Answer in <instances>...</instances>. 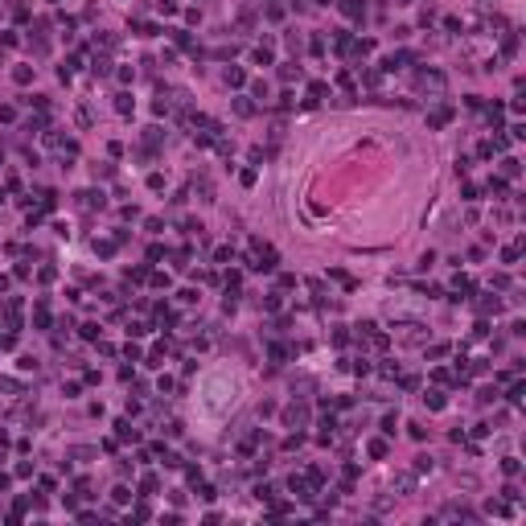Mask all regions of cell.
<instances>
[{
    "label": "cell",
    "mask_w": 526,
    "mask_h": 526,
    "mask_svg": "<svg viewBox=\"0 0 526 526\" xmlns=\"http://www.w3.org/2000/svg\"><path fill=\"white\" fill-rule=\"evenodd\" d=\"M279 78H300V66H296V62H288V66H279Z\"/></svg>",
    "instance_id": "obj_22"
},
{
    "label": "cell",
    "mask_w": 526,
    "mask_h": 526,
    "mask_svg": "<svg viewBox=\"0 0 526 526\" xmlns=\"http://www.w3.org/2000/svg\"><path fill=\"white\" fill-rule=\"evenodd\" d=\"M518 50V37H514V33H506V37H501V54H514Z\"/></svg>",
    "instance_id": "obj_20"
},
{
    "label": "cell",
    "mask_w": 526,
    "mask_h": 526,
    "mask_svg": "<svg viewBox=\"0 0 526 526\" xmlns=\"http://www.w3.org/2000/svg\"><path fill=\"white\" fill-rule=\"evenodd\" d=\"M395 485H399V489H403V494H411V485H415V477H411V473H403V477H399V481H395Z\"/></svg>",
    "instance_id": "obj_25"
},
{
    "label": "cell",
    "mask_w": 526,
    "mask_h": 526,
    "mask_svg": "<svg viewBox=\"0 0 526 526\" xmlns=\"http://www.w3.org/2000/svg\"><path fill=\"white\" fill-rule=\"evenodd\" d=\"M148 279H153V288H169V276L165 272H148Z\"/></svg>",
    "instance_id": "obj_24"
},
{
    "label": "cell",
    "mask_w": 526,
    "mask_h": 526,
    "mask_svg": "<svg viewBox=\"0 0 526 526\" xmlns=\"http://www.w3.org/2000/svg\"><path fill=\"white\" fill-rule=\"evenodd\" d=\"M448 120H452V107H448V103H440V107H432V115H428V124H432V127H444Z\"/></svg>",
    "instance_id": "obj_3"
},
{
    "label": "cell",
    "mask_w": 526,
    "mask_h": 526,
    "mask_svg": "<svg viewBox=\"0 0 526 526\" xmlns=\"http://www.w3.org/2000/svg\"><path fill=\"white\" fill-rule=\"evenodd\" d=\"M13 78H17V83H21V87H25V83H29V78H33V70H29V66H17V70H13Z\"/></svg>",
    "instance_id": "obj_21"
},
{
    "label": "cell",
    "mask_w": 526,
    "mask_h": 526,
    "mask_svg": "<svg viewBox=\"0 0 526 526\" xmlns=\"http://www.w3.org/2000/svg\"><path fill=\"white\" fill-rule=\"evenodd\" d=\"M263 309L272 312V309H279V292H267V300H263Z\"/></svg>",
    "instance_id": "obj_29"
},
{
    "label": "cell",
    "mask_w": 526,
    "mask_h": 526,
    "mask_svg": "<svg viewBox=\"0 0 526 526\" xmlns=\"http://www.w3.org/2000/svg\"><path fill=\"white\" fill-rule=\"evenodd\" d=\"M485 115H489V124H494V127H497L501 120H506V107H497V103H494V107H489Z\"/></svg>",
    "instance_id": "obj_18"
},
{
    "label": "cell",
    "mask_w": 526,
    "mask_h": 526,
    "mask_svg": "<svg viewBox=\"0 0 526 526\" xmlns=\"http://www.w3.org/2000/svg\"><path fill=\"white\" fill-rule=\"evenodd\" d=\"M501 173H506V177H518V173H522V165H518V160H510V156H506V160H501Z\"/></svg>",
    "instance_id": "obj_16"
},
{
    "label": "cell",
    "mask_w": 526,
    "mask_h": 526,
    "mask_svg": "<svg viewBox=\"0 0 526 526\" xmlns=\"http://www.w3.org/2000/svg\"><path fill=\"white\" fill-rule=\"evenodd\" d=\"M477 312H481V317H489V312H494V317H497V312H501V300H497V296H485V300H477Z\"/></svg>",
    "instance_id": "obj_6"
},
{
    "label": "cell",
    "mask_w": 526,
    "mask_h": 526,
    "mask_svg": "<svg viewBox=\"0 0 526 526\" xmlns=\"http://www.w3.org/2000/svg\"><path fill=\"white\" fill-rule=\"evenodd\" d=\"M226 83H230V87H243V83H247V74H243L239 66H230V70H226Z\"/></svg>",
    "instance_id": "obj_12"
},
{
    "label": "cell",
    "mask_w": 526,
    "mask_h": 526,
    "mask_svg": "<svg viewBox=\"0 0 526 526\" xmlns=\"http://www.w3.org/2000/svg\"><path fill=\"white\" fill-rule=\"evenodd\" d=\"M477 156L489 160V156H494V144H489V140H485V144H477Z\"/></svg>",
    "instance_id": "obj_30"
},
{
    "label": "cell",
    "mask_w": 526,
    "mask_h": 526,
    "mask_svg": "<svg viewBox=\"0 0 526 526\" xmlns=\"http://www.w3.org/2000/svg\"><path fill=\"white\" fill-rule=\"evenodd\" d=\"M127 279H136V284H140V279H148V267H132V272H127Z\"/></svg>",
    "instance_id": "obj_32"
},
{
    "label": "cell",
    "mask_w": 526,
    "mask_h": 526,
    "mask_svg": "<svg viewBox=\"0 0 526 526\" xmlns=\"http://www.w3.org/2000/svg\"><path fill=\"white\" fill-rule=\"evenodd\" d=\"M78 210H103V193H95V189L78 193Z\"/></svg>",
    "instance_id": "obj_4"
},
{
    "label": "cell",
    "mask_w": 526,
    "mask_h": 526,
    "mask_svg": "<svg viewBox=\"0 0 526 526\" xmlns=\"http://www.w3.org/2000/svg\"><path fill=\"white\" fill-rule=\"evenodd\" d=\"M156 489H160V481H156L153 473H148V477H140V494H144V497H148V494H156Z\"/></svg>",
    "instance_id": "obj_9"
},
{
    "label": "cell",
    "mask_w": 526,
    "mask_h": 526,
    "mask_svg": "<svg viewBox=\"0 0 526 526\" xmlns=\"http://www.w3.org/2000/svg\"><path fill=\"white\" fill-rule=\"evenodd\" d=\"M95 251H99V255H111V251H115V239H103V243H95Z\"/></svg>",
    "instance_id": "obj_28"
},
{
    "label": "cell",
    "mask_w": 526,
    "mask_h": 526,
    "mask_svg": "<svg viewBox=\"0 0 526 526\" xmlns=\"http://www.w3.org/2000/svg\"><path fill=\"white\" fill-rule=\"evenodd\" d=\"M255 62H259V66H267V62H272V41H263V45H255Z\"/></svg>",
    "instance_id": "obj_8"
},
{
    "label": "cell",
    "mask_w": 526,
    "mask_h": 526,
    "mask_svg": "<svg viewBox=\"0 0 526 526\" xmlns=\"http://www.w3.org/2000/svg\"><path fill=\"white\" fill-rule=\"evenodd\" d=\"M501 473H506V477H518V473H522V464L514 461V457H506V461H501Z\"/></svg>",
    "instance_id": "obj_13"
},
{
    "label": "cell",
    "mask_w": 526,
    "mask_h": 526,
    "mask_svg": "<svg viewBox=\"0 0 526 526\" xmlns=\"http://www.w3.org/2000/svg\"><path fill=\"white\" fill-rule=\"evenodd\" d=\"M424 403L432 407V411H440V407H444V391H428V395H424Z\"/></svg>",
    "instance_id": "obj_11"
},
{
    "label": "cell",
    "mask_w": 526,
    "mask_h": 526,
    "mask_svg": "<svg viewBox=\"0 0 526 526\" xmlns=\"http://www.w3.org/2000/svg\"><path fill=\"white\" fill-rule=\"evenodd\" d=\"M489 193H494V197L506 193V177H494V181H489Z\"/></svg>",
    "instance_id": "obj_23"
},
{
    "label": "cell",
    "mask_w": 526,
    "mask_h": 526,
    "mask_svg": "<svg viewBox=\"0 0 526 526\" xmlns=\"http://www.w3.org/2000/svg\"><path fill=\"white\" fill-rule=\"evenodd\" d=\"M230 255H235L230 247H218V251H214V259H218V263H230Z\"/></svg>",
    "instance_id": "obj_33"
},
{
    "label": "cell",
    "mask_w": 526,
    "mask_h": 526,
    "mask_svg": "<svg viewBox=\"0 0 526 526\" xmlns=\"http://www.w3.org/2000/svg\"><path fill=\"white\" fill-rule=\"evenodd\" d=\"M115 436H120V440H140V432L127 424V419H120V424H115Z\"/></svg>",
    "instance_id": "obj_7"
},
{
    "label": "cell",
    "mask_w": 526,
    "mask_h": 526,
    "mask_svg": "<svg viewBox=\"0 0 526 526\" xmlns=\"http://www.w3.org/2000/svg\"><path fill=\"white\" fill-rule=\"evenodd\" d=\"M288 4H296V8H300V4H305V0H288Z\"/></svg>",
    "instance_id": "obj_34"
},
{
    "label": "cell",
    "mask_w": 526,
    "mask_h": 526,
    "mask_svg": "<svg viewBox=\"0 0 526 526\" xmlns=\"http://www.w3.org/2000/svg\"><path fill=\"white\" fill-rule=\"evenodd\" d=\"M251 91H255V99H259V103H267V95H272V91H267V83H255Z\"/></svg>",
    "instance_id": "obj_27"
},
{
    "label": "cell",
    "mask_w": 526,
    "mask_h": 526,
    "mask_svg": "<svg viewBox=\"0 0 526 526\" xmlns=\"http://www.w3.org/2000/svg\"><path fill=\"white\" fill-rule=\"evenodd\" d=\"M370 457H374V461L387 457V440H370Z\"/></svg>",
    "instance_id": "obj_14"
},
{
    "label": "cell",
    "mask_w": 526,
    "mask_h": 526,
    "mask_svg": "<svg viewBox=\"0 0 526 526\" xmlns=\"http://www.w3.org/2000/svg\"><path fill=\"white\" fill-rule=\"evenodd\" d=\"M341 13H345L349 21H362V17H366V4H362V0H345V4H341Z\"/></svg>",
    "instance_id": "obj_5"
},
{
    "label": "cell",
    "mask_w": 526,
    "mask_h": 526,
    "mask_svg": "<svg viewBox=\"0 0 526 526\" xmlns=\"http://www.w3.org/2000/svg\"><path fill=\"white\" fill-rule=\"evenodd\" d=\"M115 111H120V115L132 111V95H115Z\"/></svg>",
    "instance_id": "obj_17"
},
{
    "label": "cell",
    "mask_w": 526,
    "mask_h": 526,
    "mask_svg": "<svg viewBox=\"0 0 526 526\" xmlns=\"http://www.w3.org/2000/svg\"><path fill=\"white\" fill-rule=\"evenodd\" d=\"M452 288H457L461 296H469V292H473V279H469V276H457V279H452ZM461 296H457V300H461Z\"/></svg>",
    "instance_id": "obj_10"
},
{
    "label": "cell",
    "mask_w": 526,
    "mask_h": 526,
    "mask_svg": "<svg viewBox=\"0 0 526 526\" xmlns=\"http://www.w3.org/2000/svg\"><path fill=\"white\" fill-rule=\"evenodd\" d=\"M305 419H309L305 407H288V424H305Z\"/></svg>",
    "instance_id": "obj_15"
},
{
    "label": "cell",
    "mask_w": 526,
    "mask_h": 526,
    "mask_svg": "<svg viewBox=\"0 0 526 526\" xmlns=\"http://www.w3.org/2000/svg\"><path fill=\"white\" fill-rule=\"evenodd\" d=\"M477 399H481V403H494V399H497V387H485L481 395H477Z\"/></svg>",
    "instance_id": "obj_31"
},
{
    "label": "cell",
    "mask_w": 526,
    "mask_h": 526,
    "mask_svg": "<svg viewBox=\"0 0 526 526\" xmlns=\"http://www.w3.org/2000/svg\"><path fill=\"white\" fill-rule=\"evenodd\" d=\"M415 87L424 91V95H440V91H444V74H440V70H419Z\"/></svg>",
    "instance_id": "obj_1"
},
{
    "label": "cell",
    "mask_w": 526,
    "mask_h": 526,
    "mask_svg": "<svg viewBox=\"0 0 526 526\" xmlns=\"http://www.w3.org/2000/svg\"><path fill=\"white\" fill-rule=\"evenodd\" d=\"M288 489H292V494H296V501H309V497H312V489H317V485H312L309 477H292V481H288Z\"/></svg>",
    "instance_id": "obj_2"
},
{
    "label": "cell",
    "mask_w": 526,
    "mask_h": 526,
    "mask_svg": "<svg viewBox=\"0 0 526 526\" xmlns=\"http://www.w3.org/2000/svg\"><path fill=\"white\" fill-rule=\"evenodd\" d=\"M111 497H115V501H132V489H127V485H115Z\"/></svg>",
    "instance_id": "obj_26"
},
{
    "label": "cell",
    "mask_w": 526,
    "mask_h": 526,
    "mask_svg": "<svg viewBox=\"0 0 526 526\" xmlns=\"http://www.w3.org/2000/svg\"><path fill=\"white\" fill-rule=\"evenodd\" d=\"M522 395H526V382H510V403H522Z\"/></svg>",
    "instance_id": "obj_19"
}]
</instances>
